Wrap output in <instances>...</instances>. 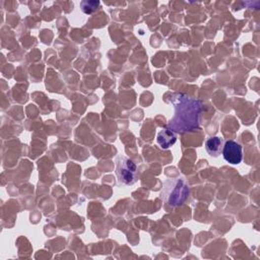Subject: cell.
<instances>
[{
  "label": "cell",
  "mask_w": 260,
  "mask_h": 260,
  "mask_svg": "<svg viewBox=\"0 0 260 260\" xmlns=\"http://www.w3.org/2000/svg\"><path fill=\"white\" fill-rule=\"evenodd\" d=\"M116 175L120 183L133 185L138 179L137 166L130 159L120 155L116 159Z\"/></svg>",
  "instance_id": "obj_1"
},
{
  "label": "cell",
  "mask_w": 260,
  "mask_h": 260,
  "mask_svg": "<svg viewBox=\"0 0 260 260\" xmlns=\"http://www.w3.org/2000/svg\"><path fill=\"white\" fill-rule=\"evenodd\" d=\"M222 153L223 155V159L231 165H238L243 160L242 147L234 141H228L224 143Z\"/></svg>",
  "instance_id": "obj_2"
},
{
  "label": "cell",
  "mask_w": 260,
  "mask_h": 260,
  "mask_svg": "<svg viewBox=\"0 0 260 260\" xmlns=\"http://www.w3.org/2000/svg\"><path fill=\"white\" fill-rule=\"evenodd\" d=\"M223 148V141L222 137L214 136L205 142V149L211 157L217 158L222 153Z\"/></svg>",
  "instance_id": "obj_3"
},
{
  "label": "cell",
  "mask_w": 260,
  "mask_h": 260,
  "mask_svg": "<svg viewBox=\"0 0 260 260\" xmlns=\"http://www.w3.org/2000/svg\"><path fill=\"white\" fill-rule=\"evenodd\" d=\"M157 141L158 144L161 146V148L166 149L175 145V143L177 142V135L171 129H164L161 132H159Z\"/></svg>",
  "instance_id": "obj_4"
},
{
  "label": "cell",
  "mask_w": 260,
  "mask_h": 260,
  "mask_svg": "<svg viewBox=\"0 0 260 260\" xmlns=\"http://www.w3.org/2000/svg\"><path fill=\"white\" fill-rule=\"evenodd\" d=\"M99 6H100L99 1H82L80 3L81 10L86 14L94 13L98 9Z\"/></svg>",
  "instance_id": "obj_5"
}]
</instances>
